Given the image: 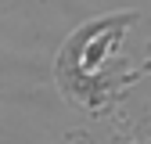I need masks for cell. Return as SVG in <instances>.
Listing matches in <instances>:
<instances>
[{
  "instance_id": "6da1fadb",
  "label": "cell",
  "mask_w": 151,
  "mask_h": 144,
  "mask_svg": "<svg viewBox=\"0 0 151 144\" xmlns=\"http://www.w3.org/2000/svg\"><path fill=\"white\" fill-rule=\"evenodd\" d=\"M129 76H133V83H137L140 76H151V54H147V61H140V68H133V72H129Z\"/></svg>"
}]
</instances>
